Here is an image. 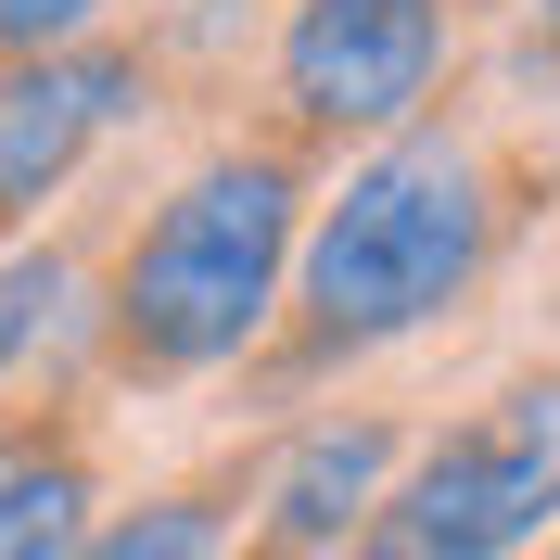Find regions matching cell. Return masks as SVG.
<instances>
[{"mask_svg":"<svg viewBox=\"0 0 560 560\" xmlns=\"http://www.w3.org/2000/svg\"><path fill=\"white\" fill-rule=\"evenodd\" d=\"M497 243V191L458 140H383L370 166L306 217L293 243V306H306V357L395 345L420 318H446Z\"/></svg>","mask_w":560,"mask_h":560,"instance_id":"1","label":"cell"},{"mask_svg":"<svg viewBox=\"0 0 560 560\" xmlns=\"http://www.w3.org/2000/svg\"><path fill=\"white\" fill-rule=\"evenodd\" d=\"M293 166L280 153H217L140 217L128 268H115V357L153 383L230 370L268 331L280 280H293Z\"/></svg>","mask_w":560,"mask_h":560,"instance_id":"2","label":"cell"},{"mask_svg":"<svg viewBox=\"0 0 560 560\" xmlns=\"http://www.w3.org/2000/svg\"><path fill=\"white\" fill-rule=\"evenodd\" d=\"M548 523H560V383H523L485 420H458L446 446H420V471L383 485L345 560H510Z\"/></svg>","mask_w":560,"mask_h":560,"instance_id":"3","label":"cell"},{"mask_svg":"<svg viewBox=\"0 0 560 560\" xmlns=\"http://www.w3.org/2000/svg\"><path fill=\"white\" fill-rule=\"evenodd\" d=\"M446 51H458L446 0H293L280 103L306 128H345V140H408V115L433 103Z\"/></svg>","mask_w":560,"mask_h":560,"instance_id":"4","label":"cell"},{"mask_svg":"<svg viewBox=\"0 0 560 560\" xmlns=\"http://www.w3.org/2000/svg\"><path fill=\"white\" fill-rule=\"evenodd\" d=\"M128 103H140V51H13L0 65V230H26Z\"/></svg>","mask_w":560,"mask_h":560,"instance_id":"5","label":"cell"},{"mask_svg":"<svg viewBox=\"0 0 560 560\" xmlns=\"http://www.w3.org/2000/svg\"><path fill=\"white\" fill-rule=\"evenodd\" d=\"M383 485H395V420H331V433H306V446L280 458V485H268V535L293 560H345V535L383 510Z\"/></svg>","mask_w":560,"mask_h":560,"instance_id":"6","label":"cell"},{"mask_svg":"<svg viewBox=\"0 0 560 560\" xmlns=\"http://www.w3.org/2000/svg\"><path fill=\"white\" fill-rule=\"evenodd\" d=\"M90 510V446L65 420H0V560H77Z\"/></svg>","mask_w":560,"mask_h":560,"instance_id":"7","label":"cell"},{"mask_svg":"<svg viewBox=\"0 0 560 560\" xmlns=\"http://www.w3.org/2000/svg\"><path fill=\"white\" fill-rule=\"evenodd\" d=\"M77 560H230V510L217 497H140V510L77 535Z\"/></svg>","mask_w":560,"mask_h":560,"instance_id":"8","label":"cell"},{"mask_svg":"<svg viewBox=\"0 0 560 560\" xmlns=\"http://www.w3.org/2000/svg\"><path fill=\"white\" fill-rule=\"evenodd\" d=\"M51 318H65V255H13V268H0V383L26 370V345Z\"/></svg>","mask_w":560,"mask_h":560,"instance_id":"9","label":"cell"},{"mask_svg":"<svg viewBox=\"0 0 560 560\" xmlns=\"http://www.w3.org/2000/svg\"><path fill=\"white\" fill-rule=\"evenodd\" d=\"M90 13H103V0H0V65H13V51H77Z\"/></svg>","mask_w":560,"mask_h":560,"instance_id":"10","label":"cell"},{"mask_svg":"<svg viewBox=\"0 0 560 560\" xmlns=\"http://www.w3.org/2000/svg\"><path fill=\"white\" fill-rule=\"evenodd\" d=\"M535 51H548V65H560V0H548V13H535Z\"/></svg>","mask_w":560,"mask_h":560,"instance_id":"11","label":"cell"}]
</instances>
